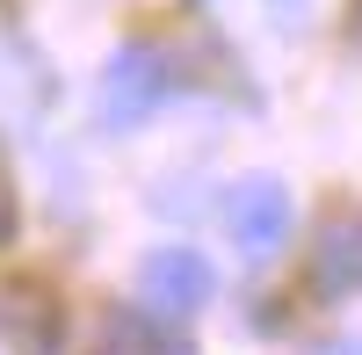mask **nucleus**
Instances as JSON below:
<instances>
[{
	"instance_id": "obj_5",
	"label": "nucleus",
	"mask_w": 362,
	"mask_h": 355,
	"mask_svg": "<svg viewBox=\"0 0 362 355\" xmlns=\"http://www.w3.org/2000/svg\"><path fill=\"white\" fill-rule=\"evenodd\" d=\"M102 355H167V348L145 334L138 319H116V327H109V341H102Z\"/></svg>"
},
{
	"instance_id": "obj_2",
	"label": "nucleus",
	"mask_w": 362,
	"mask_h": 355,
	"mask_svg": "<svg viewBox=\"0 0 362 355\" xmlns=\"http://www.w3.org/2000/svg\"><path fill=\"white\" fill-rule=\"evenodd\" d=\"M167 87H174L167 51H153V44H124V51L109 58V73H102V124H109V131L145 124V116L160 109Z\"/></svg>"
},
{
	"instance_id": "obj_4",
	"label": "nucleus",
	"mask_w": 362,
	"mask_h": 355,
	"mask_svg": "<svg viewBox=\"0 0 362 355\" xmlns=\"http://www.w3.org/2000/svg\"><path fill=\"white\" fill-rule=\"evenodd\" d=\"M312 283H319V290H334V298L362 290V218L326 225V240H319V254H312Z\"/></svg>"
},
{
	"instance_id": "obj_1",
	"label": "nucleus",
	"mask_w": 362,
	"mask_h": 355,
	"mask_svg": "<svg viewBox=\"0 0 362 355\" xmlns=\"http://www.w3.org/2000/svg\"><path fill=\"white\" fill-rule=\"evenodd\" d=\"M290 225H297V203H290V189L276 182V174H247V182H232L225 232H232V247L247 254V261H276L283 240H290Z\"/></svg>"
},
{
	"instance_id": "obj_3",
	"label": "nucleus",
	"mask_w": 362,
	"mask_h": 355,
	"mask_svg": "<svg viewBox=\"0 0 362 355\" xmlns=\"http://www.w3.org/2000/svg\"><path fill=\"white\" fill-rule=\"evenodd\" d=\"M210 290H218V276H210V261L196 247H153L138 269V298L153 305L160 319H189L210 305Z\"/></svg>"
}]
</instances>
